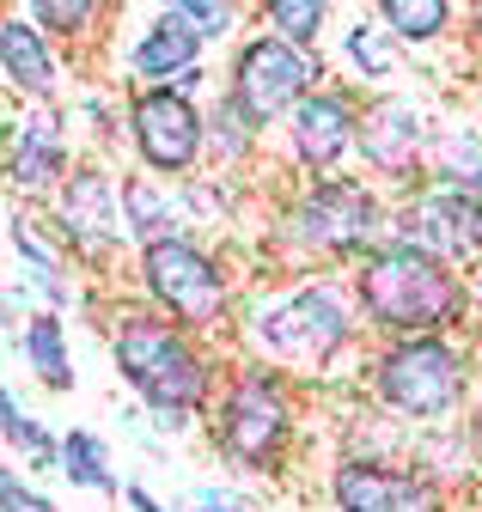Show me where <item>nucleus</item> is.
I'll return each mask as SVG.
<instances>
[{"mask_svg":"<svg viewBox=\"0 0 482 512\" xmlns=\"http://www.w3.org/2000/svg\"><path fill=\"white\" fill-rule=\"evenodd\" d=\"M360 336H367V324H360L348 269L275 275L251 287L245 305H238L232 354H251L287 378H324L360 348Z\"/></svg>","mask_w":482,"mask_h":512,"instance_id":"obj_1","label":"nucleus"},{"mask_svg":"<svg viewBox=\"0 0 482 512\" xmlns=\"http://www.w3.org/2000/svg\"><path fill=\"white\" fill-rule=\"evenodd\" d=\"M104 342H110L116 378L135 391V403L153 415L159 433H190L196 421H208L238 360V354H220V342H196L190 330H177L171 317L147 305L110 311Z\"/></svg>","mask_w":482,"mask_h":512,"instance_id":"obj_2","label":"nucleus"},{"mask_svg":"<svg viewBox=\"0 0 482 512\" xmlns=\"http://www.w3.org/2000/svg\"><path fill=\"white\" fill-rule=\"evenodd\" d=\"M391 238V196L373 177H318L299 183L275 208L257 263L263 281L275 275H324V269H354L360 256H373Z\"/></svg>","mask_w":482,"mask_h":512,"instance_id":"obj_3","label":"nucleus"},{"mask_svg":"<svg viewBox=\"0 0 482 512\" xmlns=\"http://www.w3.org/2000/svg\"><path fill=\"white\" fill-rule=\"evenodd\" d=\"M354 305L373 342H409V336H470L476 293L470 275L440 263L428 250H409L385 238L373 256H360L348 269Z\"/></svg>","mask_w":482,"mask_h":512,"instance_id":"obj_4","label":"nucleus"},{"mask_svg":"<svg viewBox=\"0 0 482 512\" xmlns=\"http://www.w3.org/2000/svg\"><path fill=\"white\" fill-rule=\"evenodd\" d=\"M476 384H482L476 336H409V342H379L367 354V403L409 433L458 427V415H470L482 397Z\"/></svg>","mask_w":482,"mask_h":512,"instance_id":"obj_5","label":"nucleus"},{"mask_svg":"<svg viewBox=\"0 0 482 512\" xmlns=\"http://www.w3.org/2000/svg\"><path fill=\"white\" fill-rule=\"evenodd\" d=\"M135 299L196 342H232L238 336V305H245V275L232 269V256L202 244L196 232L165 238L135 250Z\"/></svg>","mask_w":482,"mask_h":512,"instance_id":"obj_6","label":"nucleus"},{"mask_svg":"<svg viewBox=\"0 0 482 512\" xmlns=\"http://www.w3.org/2000/svg\"><path fill=\"white\" fill-rule=\"evenodd\" d=\"M293 439H299V403H293L287 372L238 354L226 372V391L208 415L214 458L226 470H245V476H281Z\"/></svg>","mask_w":482,"mask_h":512,"instance_id":"obj_7","label":"nucleus"},{"mask_svg":"<svg viewBox=\"0 0 482 512\" xmlns=\"http://www.w3.org/2000/svg\"><path fill=\"white\" fill-rule=\"evenodd\" d=\"M43 226L62 244V256L74 269H86L92 281H116V256L135 250L129 220H123V177L104 159H80L74 177L43 202Z\"/></svg>","mask_w":482,"mask_h":512,"instance_id":"obj_8","label":"nucleus"},{"mask_svg":"<svg viewBox=\"0 0 482 512\" xmlns=\"http://www.w3.org/2000/svg\"><path fill=\"white\" fill-rule=\"evenodd\" d=\"M330 80L336 74L324 68V55L293 49V43H281L269 31H251L245 43L232 49V61H226V98L245 110L263 135L281 128L299 104H306L312 92H324Z\"/></svg>","mask_w":482,"mask_h":512,"instance_id":"obj_9","label":"nucleus"},{"mask_svg":"<svg viewBox=\"0 0 482 512\" xmlns=\"http://www.w3.org/2000/svg\"><path fill=\"white\" fill-rule=\"evenodd\" d=\"M123 135L135 147L141 171H153L165 183H190L196 165L208 159V104L171 92V86H129Z\"/></svg>","mask_w":482,"mask_h":512,"instance_id":"obj_10","label":"nucleus"},{"mask_svg":"<svg viewBox=\"0 0 482 512\" xmlns=\"http://www.w3.org/2000/svg\"><path fill=\"white\" fill-rule=\"evenodd\" d=\"M428 153H434V116L409 92H367L360 98V165L391 202L428 189Z\"/></svg>","mask_w":482,"mask_h":512,"instance_id":"obj_11","label":"nucleus"},{"mask_svg":"<svg viewBox=\"0 0 482 512\" xmlns=\"http://www.w3.org/2000/svg\"><path fill=\"white\" fill-rule=\"evenodd\" d=\"M360 98L348 80H330L324 92H312L287 122H281V141H287V171L293 177H342V165L360 153Z\"/></svg>","mask_w":482,"mask_h":512,"instance_id":"obj_12","label":"nucleus"},{"mask_svg":"<svg viewBox=\"0 0 482 512\" xmlns=\"http://www.w3.org/2000/svg\"><path fill=\"white\" fill-rule=\"evenodd\" d=\"M74 110L68 104H19L7 116V183L19 202H49L74 177Z\"/></svg>","mask_w":482,"mask_h":512,"instance_id":"obj_13","label":"nucleus"},{"mask_svg":"<svg viewBox=\"0 0 482 512\" xmlns=\"http://www.w3.org/2000/svg\"><path fill=\"white\" fill-rule=\"evenodd\" d=\"M391 238L470 275V269H482V202L428 183V189H415V196L391 202Z\"/></svg>","mask_w":482,"mask_h":512,"instance_id":"obj_14","label":"nucleus"},{"mask_svg":"<svg viewBox=\"0 0 482 512\" xmlns=\"http://www.w3.org/2000/svg\"><path fill=\"white\" fill-rule=\"evenodd\" d=\"M336 512H452V494L403 458H336L324 470Z\"/></svg>","mask_w":482,"mask_h":512,"instance_id":"obj_15","label":"nucleus"},{"mask_svg":"<svg viewBox=\"0 0 482 512\" xmlns=\"http://www.w3.org/2000/svg\"><path fill=\"white\" fill-rule=\"evenodd\" d=\"M202 49H208V37L190 25V13L177 7V0H165V7H147V25L135 31L123 61H129L135 86H171V80H184L190 68H208Z\"/></svg>","mask_w":482,"mask_h":512,"instance_id":"obj_16","label":"nucleus"},{"mask_svg":"<svg viewBox=\"0 0 482 512\" xmlns=\"http://www.w3.org/2000/svg\"><path fill=\"white\" fill-rule=\"evenodd\" d=\"M0 80L19 104H62V61H55V43L31 25L25 7L0 19Z\"/></svg>","mask_w":482,"mask_h":512,"instance_id":"obj_17","label":"nucleus"},{"mask_svg":"<svg viewBox=\"0 0 482 512\" xmlns=\"http://www.w3.org/2000/svg\"><path fill=\"white\" fill-rule=\"evenodd\" d=\"M336 49H342V74H348L354 92H391V80L403 74V43L385 31V19L373 7L354 13L336 31Z\"/></svg>","mask_w":482,"mask_h":512,"instance_id":"obj_18","label":"nucleus"},{"mask_svg":"<svg viewBox=\"0 0 482 512\" xmlns=\"http://www.w3.org/2000/svg\"><path fill=\"white\" fill-rule=\"evenodd\" d=\"M123 220H129L135 250L190 232V214H184V196H177V183H165V177H153V171H141V165L123 171Z\"/></svg>","mask_w":482,"mask_h":512,"instance_id":"obj_19","label":"nucleus"},{"mask_svg":"<svg viewBox=\"0 0 482 512\" xmlns=\"http://www.w3.org/2000/svg\"><path fill=\"white\" fill-rule=\"evenodd\" d=\"M7 244H13V256L25 263V275H31V287L49 299V311H68L74 305V287H68V256H62V244L55 238H43V220L31 214V208H7Z\"/></svg>","mask_w":482,"mask_h":512,"instance_id":"obj_20","label":"nucleus"},{"mask_svg":"<svg viewBox=\"0 0 482 512\" xmlns=\"http://www.w3.org/2000/svg\"><path fill=\"white\" fill-rule=\"evenodd\" d=\"M428 183L458 189L482 202V122L476 116H446L434 122V153H428Z\"/></svg>","mask_w":482,"mask_h":512,"instance_id":"obj_21","label":"nucleus"},{"mask_svg":"<svg viewBox=\"0 0 482 512\" xmlns=\"http://www.w3.org/2000/svg\"><path fill=\"white\" fill-rule=\"evenodd\" d=\"M19 354L37 372L43 391H74V354H68V317L62 311H31L25 330H19Z\"/></svg>","mask_w":482,"mask_h":512,"instance_id":"obj_22","label":"nucleus"},{"mask_svg":"<svg viewBox=\"0 0 482 512\" xmlns=\"http://www.w3.org/2000/svg\"><path fill=\"white\" fill-rule=\"evenodd\" d=\"M257 153H263V128L220 92V98L208 104V165H214L220 177H245V171L257 165Z\"/></svg>","mask_w":482,"mask_h":512,"instance_id":"obj_23","label":"nucleus"},{"mask_svg":"<svg viewBox=\"0 0 482 512\" xmlns=\"http://www.w3.org/2000/svg\"><path fill=\"white\" fill-rule=\"evenodd\" d=\"M409 464H415L421 476H434L446 494H452V488H470V482H482V476H476V452H470V433H464V421H458V427H428V433H415V445H409Z\"/></svg>","mask_w":482,"mask_h":512,"instance_id":"obj_24","label":"nucleus"},{"mask_svg":"<svg viewBox=\"0 0 482 512\" xmlns=\"http://www.w3.org/2000/svg\"><path fill=\"white\" fill-rule=\"evenodd\" d=\"M373 13L385 19V31L403 49H440L458 31V7H452V0H379Z\"/></svg>","mask_w":482,"mask_h":512,"instance_id":"obj_25","label":"nucleus"},{"mask_svg":"<svg viewBox=\"0 0 482 512\" xmlns=\"http://www.w3.org/2000/svg\"><path fill=\"white\" fill-rule=\"evenodd\" d=\"M62 476L74 488H86V494H104V500L129 494V482H116V458H110L104 433H92V427H68L62 433Z\"/></svg>","mask_w":482,"mask_h":512,"instance_id":"obj_26","label":"nucleus"},{"mask_svg":"<svg viewBox=\"0 0 482 512\" xmlns=\"http://www.w3.org/2000/svg\"><path fill=\"white\" fill-rule=\"evenodd\" d=\"M0 439H7V452H19L25 470H55L62 476V439L19 403V391H0Z\"/></svg>","mask_w":482,"mask_h":512,"instance_id":"obj_27","label":"nucleus"},{"mask_svg":"<svg viewBox=\"0 0 482 512\" xmlns=\"http://www.w3.org/2000/svg\"><path fill=\"white\" fill-rule=\"evenodd\" d=\"M257 19H263L269 37H281V43H293V49H312V55H318V43H324V31H330V0H263Z\"/></svg>","mask_w":482,"mask_h":512,"instance_id":"obj_28","label":"nucleus"},{"mask_svg":"<svg viewBox=\"0 0 482 512\" xmlns=\"http://www.w3.org/2000/svg\"><path fill=\"white\" fill-rule=\"evenodd\" d=\"M25 13L49 43H86L98 25L116 19V7H92V0H31Z\"/></svg>","mask_w":482,"mask_h":512,"instance_id":"obj_29","label":"nucleus"},{"mask_svg":"<svg viewBox=\"0 0 482 512\" xmlns=\"http://www.w3.org/2000/svg\"><path fill=\"white\" fill-rule=\"evenodd\" d=\"M177 196H184V214H190V226H232L238 220V177H220V171H196L190 183H177Z\"/></svg>","mask_w":482,"mask_h":512,"instance_id":"obj_30","label":"nucleus"},{"mask_svg":"<svg viewBox=\"0 0 482 512\" xmlns=\"http://www.w3.org/2000/svg\"><path fill=\"white\" fill-rule=\"evenodd\" d=\"M177 7L190 13V25L208 37V43H226L238 31V19H245L251 7H238V0H177Z\"/></svg>","mask_w":482,"mask_h":512,"instance_id":"obj_31","label":"nucleus"},{"mask_svg":"<svg viewBox=\"0 0 482 512\" xmlns=\"http://www.w3.org/2000/svg\"><path fill=\"white\" fill-rule=\"evenodd\" d=\"M0 512H62V506H55L49 494H37L19 464H7L0 470Z\"/></svg>","mask_w":482,"mask_h":512,"instance_id":"obj_32","label":"nucleus"},{"mask_svg":"<svg viewBox=\"0 0 482 512\" xmlns=\"http://www.w3.org/2000/svg\"><path fill=\"white\" fill-rule=\"evenodd\" d=\"M80 116L92 122V135H98V141L116 135V104H110L104 92H80Z\"/></svg>","mask_w":482,"mask_h":512,"instance_id":"obj_33","label":"nucleus"},{"mask_svg":"<svg viewBox=\"0 0 482 512\" xmlns=\"http://www.w3.org/2000/svg\"><path fill=\"white\" fill-rule=\"evenodd\" d=\"M190 512H251V506L232 500L226 488H196V494H190Z\"/></svg>","mask_w":482,"mask_h":512,"instance_id":"obj_34","label":"nucleus"},{"mask_svg":"<svg viewBox=\"0 0 482 512\" xmlns=\"http://www.w3.org/2000/svg\"><path fill=\"white\" fill-rule=\"evenodd\" d=\"M123 506H129V512H171V506H165V500H159L153 488H141V482H129V494H123Z\"/></svg>","mask_w":482,"mask_h":512,"instance_id":"obj_35","label":"nucleus"},{"mask_svg":"<svg viewBox=\"0 0 482 512\" xmlns=\"http://www.w3.org/2000/svg\"><path fill=\"white\" fill-rule=\"evenodd\" d=\"M208 80H214L208 68H190L184 80H171V92H184V98H202V92H208Z\"/></svg>","mask_w":482,"mask_h":512,"instance_id":"obj_36","label":"nucleus"},{"mask_svg":"<svg viewBox=\"0 0 482 512\" xmlns=\"http://www.w3.org/2000/svg\"><path fill=\"white\" fill-rule=\"evenodd\" d=\"M464 433H470V452H476V476H482V397H476V409L464 415Z\"/></svg>","mask_w":482,"mask_h":512,"instance_id":"obj_37","label":"nucleus"},{"mask_svg":"<svg viewBox=\"0 0 482 512\" xmlns=\"http://www.w3.org/2000/svg\"><path fill=\"white\" fill-rule=\"evenodd\" d=\"M464 19H470V49H482V7H470Z\"/></svg>","mask_w":482,"mask_h":512,"instance_id":"obj_38","label":"nucleus"},{"mask_svg":"<svg viewBox=\"0 0 482 512\" xmlns=\"http://www.w3.org/2000/svg\"><path fill=\"white\" fill-rule=\"evenodd\" d=\"M470 55H476V86H482V49H470Z\"/></svg>","mask_w":482,"mask_h":512,"instance_id":"obj_39","label":"nucleus"},{"mask_svg":"<svg viewBox=\"0 0 482 512\" xmlns=\"http://www.w3.org/2000/svg\"><path fill=\"white\" fill-rule=\"evenodd\" d=\"M470 512H482V500H476V506H470Z\"/></svg>","mask_w":482,"mask_h":512,"instance_id":"obj_40","label":"nucleus"},{"mask_svg":"<svg viewBox=\"0 0 482 512\" xmlns=\"http://www.w3.org/2000/svg\"><path fill=\"white\" fill-rule=\"evenodd\" d=\"M476 330H482V324H476Z\"/></svg>","mask_w":482,"mask_h":512,"instance_id":"obj_41","label":"nucleus"}]
</instances>
